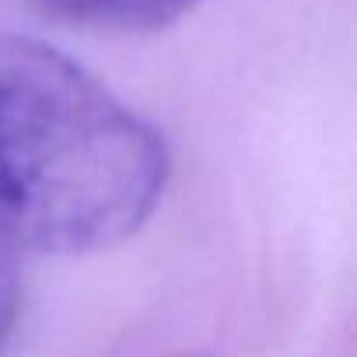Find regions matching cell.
<instances>
[{"mask_svg":"<svg viewBox=\"0 0 357 357\" xmlns=\"http://www.w3.org/2000/svg\"><path fill=\"white\" fill-rule=\"evenodd\" d=\"M36 4L50 18L67 25L119 36H147L183 22L204 0H36Z\"/></svg>","mask_w":357,"mask_h":357,"instance_id":"obj_2","label":"cell"},{"mask_svg":"<svg viewBox=\"0 0 357 357\" xmlns=\"http://www.w3.org/2000/svg\"><path fill=\"white\" fill-rule=\"evenodd\" d=\"M22 256L25 249L0 228V357L8 354V343L18 326L22 308Z\"/></svg>","mask_w":357,"mask_h":357,"instance_id":"obj_3","label":"cell"},{"mask_svg":"<svg viewBox=\"0 0 357 357\" xmlns=\"http://www.w3.org/2000/svg\"><path fill=\"white\" fill-rule=\"evenodd\" d=\"M161 133L60 50L0 32V228L88 256L137 235L168 186Z\"/></svg>","mask_w":357,"mask_h":357,"instance_id":"obj_1","label":"cell"}]
</instances>
